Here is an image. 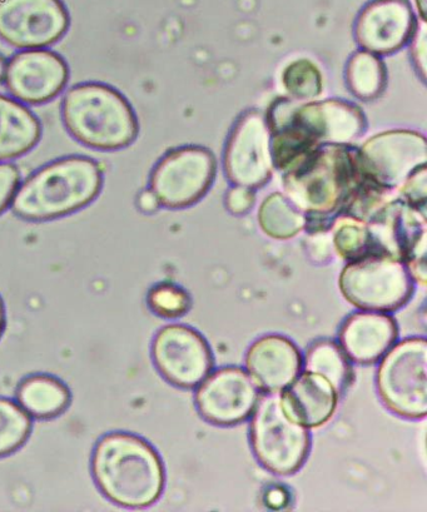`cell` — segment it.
Instances as JSON below:
<instances>
[{
    "instance_id": "obj_11",
    "label": "cell",
    "mask_w": 427,
    "mask_h": 512,
    "mask_svg": "<svg viewBox=\"0 0 427 512\" xmlns=\"http://www.w3.org/2000/svg\"><path fill=\"white\" fill-rule=\"evenodd\" d=\"M261 390L241 367H221L198 385L196 406L207 422L216 426H236L251 419Z\"/></svg>"
},
{
    "instance_id": "obj_35",
    "label": "cell",
    "mask_w": 427,
    "mask_h": 512,
    "mask_svg": "<svg viewBox=\"0 0 427 512\" xmlns=\"http://www.w3.org/2000/svg\"><path fill=\"white\" fill-rule=\"evenodd\" d=\"M6 323V306H4L3 298L0 297V338H2L4 330H6Z\"/></svg>"
},
{
    "instance_id": "obj_15",
    "label": "cell",
    "mask_w": 427,
    "mask_h": 512,
    "mask_svg": "<svg viewBox=\"0 0 427 512\" xmlns=\"http://www.w3.org/2000/svg\"><path fill=\"white\" fill-rule=\"evenodd\" d=\"M270 132L258 113H247L228 139L225 168L228 180L238 187L265 185L272 173Z\"/></svg>"
},
{
    "instance_id": "obj_26",
    "label": "cell",
    "mask_w": 427,
    "mask_h": 512,
    "mask_svg": "<svg viewBox=\"0 0 427 512\" xmlns=\"http://www.w3.org/2000/svg\"><path fill=\"white\" fill-rule=\"evenodd\" d=\"M32 420L18 402L0 397V459L26 445L32 435Z\"/></svg>"
},
{
    "instance_id": "obj_17",
    "label": "cell",
    "mask_w": 427,
    "mask_h": 512,
    "mask_svg": "<svg viewBox=\"0 0 427 512\" xmlns=\"http://www.w3.org/2000/svg\"><path fill=\"white\" fill-rule=\"evenodd\" d=\"M246 367L263 394H281L301 374L304 357L289 337L266 335L248 349Z\"/></svg>"
},
{
    "instance_id": "obj_22",
    "label": "cell",
    "mask_w": 427,
    "mask_h": 512,
    "mask_svg": "<svg viewBox=\"0 0 427 512\" xmlns=\"http://www.w3.org/2000/svg\"><path fill=\"white\" fill-rule=\"evenodd\" d=\"M304 367L307 372L324 376L340 395L349 390L355 380L349 357L335 341L314 342L306 351Z\"/></svg>"
},
{
    "instance_id": "obj_2",
    "label": "cell",
    "mask_w": 427,
    "mask_h": 512,
    "mask_svg": "<svg viewBox=\"0 0 427 512\" xmlns=\"http://www.w3.org/2000/svg\"><path fill=\"white\" fill-rule=\"evenodd\" d=\"M101 163L87 156H67L34 171L19 186L12 202L14 215L41 223L73 215L101 195Z\"/></svg>"
},
{
    "instance_id": "obj_18",
    "label": "cell",
    "mask_w": 427,
    "mask_h": 512,
    "mask_svg": "<svg viewBox=\"0 0 427 512\" xmlns=\"http://www.w3.org/2000/svg\"><path fill=\"white\" fill-rule=\"evenodd\" d=\"M399 338V326L389 313H352L342 323L339 345L351 362L374 365L387 354Z\"/></svg>"
},
{
    "instance_id": "obj_29",
    "label": "cell",
    "mask_w": 427,
    "mask_h": 512,
    "mask_svg": "<svg viewBox=\"0 0 427 512\" xmlns=\"http://www.w3.org/2000/svg\"><path fill=\"white\" fill-rule=\"evenodd\" d=\"M21 186V172L16 164L0 163V215L12 205Z\"/></svg>"
},
{
    "instance_id": "obj_7",
    "label": "cell",
    "mask_w": 427,
    "mask_h": 512,
    "mask_svg": "<svg viewBox=\"0 0 427 512\" xmlns=\"http://www.w3.org/2000/svg\"><path fill=\"white\" fill-rule=\"evenodd\" d=\"M341 295L361 311L396 312L415 292L406 266L390 256H367L347 263L339 278Z\"/></svg>"
},
{
    "instance_id": "obj_23",
    "label": "cell",
    "mask_w": 427,
    "mask_h": 512,
    "mask_svg": "<svg viewBox=\"0 0 427 512\" xmlns=\"http://www.w3.org/2000/svg\"><path fill=\"white\" fill-rule=\"evenodd\" d=\"M258 221L262 231L275 240H290L299 235L306 225L299 207L281 193H273L263 201Z\"/></svg>"
},
{
    "instance_id": "obj_1",
    "label": "cell",
    "mask_w": 427,
    "mask_h": 512,
    "mask_svg": "<svg viewBox=\"0 0 427 512\" xmlns=\"http://www.w3.org/2000/svg\"><path fill=\"white\" fill-rule=\"evenodd\" d=\"M91 470L103 496L124 509H147L165 491L166 470L160 454L150 442L129 432L101 437L92 452Z\"/></svg>"
},
{
    "instance_id": "obj_37",
    "label": "cell",
    "mask_w": 427,
    "mask_h": 512,
    "mask_svg": "<svg viewBox=\"0 0 427 512\" xmlns=\"http://www.w3.org/2000/svg\"><path fill=\"white\" fill-rule=\"evenodd\" d=\"M6 59H4L2 56H0V83L4 81V74H6Z\"/></svg>"
},
{
    "instance_id": "obj_33",
    "label": "cell",
    "mask_w": 427,
    "mask_h": 512,
    "mask_svg": "<svg viewBox=\"0 0 427 512\" xmlns=\"http://www.w3.org/2000/svg\"><path fill=\"white\" fill-rule=\"evenodd\" d=\"M137 206L139 211L147 213V215H151V213H155L158 208H160L161 203L157 200L155 193L151 190H147L139 193V196L137 197Z\"/></svg>"
},
{
    "instance_id": "obj_30",
    "label": "cell",
    "mask_w": 427,
    "mask_h": 512,
    "mask_svg": "<svg viewBox=\"0 0 427 512\" xmlns=\"http://www.w3.org/2000/svg\"><path fill=\"white\" fill-rule=\"evenodd\" d=\"M402 193H404L407 200L412 203H421L425 206L426 201V168L425 166L416 169L412 175L407 178L402 186Z\"/></svg>"
},
{
    "instance_id": "obj_20",
    "label": "cell",
    "mask_w": 427,
    "mask_h": 512,
    "mask_svg": "<svg viewBox=\"0 0 427 512\" xmlns=\"http://www.w3.org/2000/svg\"><path fill=\"white\" fill-rule=\"evenodd\" d=\"M42 123L31 109L0 94V162L24 156L42 139Z\"/></svg>"
},
{
    "instance_id": "obj_10",
    "label": "cell",
    "mask_w": 427,
    "mask_h": 512,
    "mask_svg": "<svg viewBox=\"0 0 427 512\" xmlns=\"http://www.w3.org/2000/svg\"><path fill=\"white\" fill-rule=\"evenodd\" d=\"M71 18L62 0H0V39L18 49H43L66 36Z\"/></svg>"
},
{
    "instance_id": "obj_24",
    "label": "cell",
    "mask_w": 427,
    "mask_h": 512,
    "mask_svg": "<svg viewBox=\"0 0 427 512\" xmlns=\"http://www.w3.org/2000/svg\"><path fill=\"white\" fill-rule=\"evenodd\" d=\"M332 242L337 255L347 262L367 256L382 255L369 225L359 218H345L336 222Z\"/></svg>"
},
{
    "instance_id": "obj_4",
    "label": "cell",
    "mask_w": 427,
    "mask_h": 512,
    "mask_svg": "<svg viewBox=\"0 0 427 512\" xmlns=\"http://www.w3.org/2000/svg\"><path fill=\"white\" fill-rule=\"evenodd\" d=\"M359 166L345 149H314L287 168L286 191L301 210L317 215L331 213L350 192Z\"/></svg>"
},
{
    "instance_id": "obj_25",
    "label": "cell",
    "mask_w": 427,
    "mask_h": 512,
    "mask_svg": "<svg viewBox=\"0 0 427 512\" xmlns=\"http://www.w3.org/2000/svg\"><path fill=\"white\" fill-rule=\"evenodd\" d=\"M347 83L351 92L364 101L379 97L386 84L384 64L370 52L356 53L347 66Z\"/></svg>"
},
{
    "instance_id": "obj_27",
    "label": "cell",
    "mask_w": 427,
    "mask_h": 512,
    "mask_svg": "<svg viewBox=\"0 0 427 512\" xmlns=\"http://www.w3.org/2000/svg\"><path fill=\"white\" fill-rule=\"evenodd\" d=\"M147 305L156 316L165 320H177L190 312L192 297L185 288L176 283L161 282L148 291Z\"/></svg>"
},
{
    "instance_id": "obj_32",
    "label": "cell",
    "mask_w": 427,
    "mask_h": 512,
    "mask_svg": "<svg viewBox=\"0 0 427 512\" xmlns=\"http://www.w3.org/2000/svg\"><path fill=\"white\" fill-rule=\"evenodd\" d=\"M290 495L285 487L273 486L265 494V504L272 510H280L289 504Z\"/></svg>"
},
{
    "instance_id": "obj_19",
    "label": "cell",
    "mask_w": 427,
    "mask_h": 512,
    "mask_svg": "<svg viewBox=\"0 0 427 512\" xmlns=\"http://www.w3.org/2000/svg\"><path fill=\"white\" fill-rule=\"evenodd\" d=\"M283 411L307 429H319L334 417L340 394L324 376L301 372L280 394Z\"/></svg>"
},
{
    "instance_id": "obj_5",
    "label": "cell",
    "mask_w": 427,
    "mask_h": 512,
    "mask_svg": "<svg viewBox=\"0 0 427 512\" xmlns=\"http://www.w3.org/2000/svg\"><path fill=\"white\" fill-rule=\"evenodd\" d=\"M250 441L256 459L267 471L291 476L309 459L311 434L283 411L280 394H263L251 416Z\"/></svg>"
},
{
    "instance_id": "obj_9",
    "label": "cell",
    "mask_w": 427,
    "mask_h": 512,
    "mask_svg": "<svg viewBox=\"0 0 427 512\" xmlns=\"http://www.w3.org/2000/svg\"><path fill=\"white\" fill-rule=\"evenodd\" d=\"M152 360L168 384L183 390L196 389L215 367L206 338L185 325H168L157 332Z\"/></svg>"
},
{
    "instance_id": "obj_14",
    "label": "cell",
    "mask_w": 427,
    "mask_h": 512,
    "mask_svg": "<svg viewBox=\"0 0 427 512\" xmlns=\"http://www.w3.org/2000/svg\"><path fill=\"white\" fill-rule=\"evenodd\" d=\"M69 81L62 56L47 49H28L9 59L4 82L9 93L23 103L39 106L57 98Z\"/></svg>"
},
{
    "instance_id": "obj_34",
    "label": "cell",
    "mask_w": 427,
    "mask_h": 512,
    "mask_svg": "<svg viewBox=\"0 0 427 512\" xmlns=\"http://www.w3.org/2000/svg\"><path fill=\"white\" fill-rule=\"evenodd\" d=\"M415 62L419 64L422 76H425L426 67V34L425 26H422V31L416 38L414 46Z\"/></svg>"
},
{
    "instance_id": "obj_21",
    "label": "cell",
    "mask_w": 427,
    "mask_h": 512,
    "mask_svg": "<svg viewBox=\"0 0 427 512\" xmlns=\"http://www.w3.org/2000/svg\"><path fill=\"white\" fill-rule=\"evenodd\" d=\"M17 402L32 419H57L72 404L69 387L58 377L37 374L26 377L17 387Z\"/></svg>"
},
{
    "instance_id": "obj_8",
    "label": "cell",
    "mask_w": 427,
    "mask_h": 512,
    "mask_svg": "<svg viewBox=\"0 0 427 512\" xmlns=\"http://www.w3.org/2000/svg\"><path fill=\"white\" fill-rule=\"evenodd\" d=\"M216 176V161L202 147H182L168 152L153 168L150 190L162 206L185 208L200 201Z\"/></svg>"
},
{
    "instance_id": "obj_12",
    "label": "cell",
    "mask_w": 427,
    "mask_h": 512,
    "mask_svg": "<svg viewBox=\"0 0 427 512\" xmlns=\"http://www.w3.org/2000/svg\"><path fill=\"white\" fill-rule=\"evenodd\" d=\"M272 122L275 129L291 124L315 144L350 143L361 136L366 126V119L359 108L340 101L310 103L301 107L283 103L277 106Z\"/></svg>"
},
{
    "instance_id": "obj_31",
    "label": "cell",
    "mask_w": 427,
    "mask_h": 512,
    "mask_svg": "<svg viewBox=\"0 0 427 512\" xmlns=\"http://www.w3.org/2000/svg\"><path fill=\"white\" fill-rule=\"evenodd\" d=\"M228 211L233 215H245L250 211L253 203H255V196L250 191V188L238 187L228 193L226 198Z\"/></svg>"
},
{
    "instance_id": "obj_3",
    "label": "cell",
    "mask_w": 427,
    "mask_h": 512,
    "mask_svg": "<svg viewBox=\"0 0 427 512\" xmlns=\"http://www.w3.org/2000/svg\"><path fill=\"white\" fill-rule=\"evenodd\" d=\"M61 112L68 133L97 151H121L138 137V118L131 103L108 84L86 82L68 89Z\"/></svg>"
},
{
    "instance_id": "obj_28",
    "label": "cell",
    "mask_w": 427,
    "mask_h": 512,
    "mask_svg": "<svg viewBox=\"0 0 427 512\" xmlns=\"http://www.w3.org/2000/svg\"><path fill=\"white\" fill-rule=\"evenodd\" d=\"M282 82L286 91L297 99H312L322 91L320 69L307 59H300L287 66Z\"/></svg>"
},
{
    "instance_id": "obj_36",
    "label": "cell",
    "mask_w": 427,
    "mask_h": 512,
    "mask_svg": "<svg viewBox=\"0 0 427 512\" xmlns=\"http://www.w3.org/2000/svg\"><path fill=\"white\" fill-rule=\"evenodd\" d=\"M417 8L421 14L422 19L425 21L426 16V0H416Z\"/></svg>"
},
{
    "instance_id": "obj_6",
    "label": "cell",
    "mask_w": 427,
    "mask_h": 512,
    "mask_svg": "<svg viewBox=\"0 0 427 512\" xmlns=\"http://www.w3.org/2000/svg\"><path fill=\"white\" fill-rule=\"evenodd\" d=\"M377 392L392 414L406 420L427 415V341L425 337L396 342L380 360Z\"/></svg>"
},
{
    "instance_id": "obj_13",
    "label": "cell",
    "mask_w": 427,
    "mask_h": 512,
    "mask_svg": "<svg viewBox=\"0 0 427 512\" xmlns=\"http://www.w3.org/2000/svg\"><path fill=\"white\" fill-rule=\"evenodd\" d=\"M360 168L379 186L404 185L426 163V141L420 134L385 132L372 137L359 154Z\"/></svg>"
},
{
    "instance_id": "obj_16",
    "label": "cell",
    "mask_w": 427,
    "mask_h": 512,
    "mask_svg": "<svg viewBox=\"0 0 427 512\" xmlns=\"http://www.w3.org/2000/svg\"><path fill=\"white\" fill-rule=\"evenodd\" d=\"M416 29L407 0H372L357 19V41L372 54H391L409 41Z\"/></svg>"
}]
</instances>
